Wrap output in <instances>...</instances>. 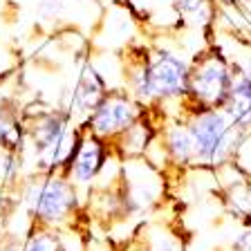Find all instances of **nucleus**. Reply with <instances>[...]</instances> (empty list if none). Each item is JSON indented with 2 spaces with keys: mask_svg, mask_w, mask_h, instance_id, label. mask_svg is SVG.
Returning <instances> with one entry per match:
<instances>
[{
  "mask_svg": "<svg viewBox=\"0 0 251 251\" xmlns=\"http://www.w3.org/2000/svg\"><path fill=\"white\" fill-rule=\"evenodd\" d=\"M188 70L191 61L173 50H141L128 56L126 90L148 110L171 101L184 103L188 94Z\"/></svg>",
  "mask_w": 251,
  "mask_h": 251,
  "instance_id": "obj_1",
  "label": "nucleus"
},
{
  "mask_svg": "<svg viewBox=\"0 0 251 251\" xmlns=\"http://www.w3.org/2000/svg\"><path fill=\"white\" fill-rule=\"evenodd\" d=\"M179 117L184 119L191 132V139H193L195 166L215 171V168L233 164V157L238 155L247 135H242L231 124L225 110L184 105L179 110Z\"/></svg>",
  "mask_w": 251,
  "mask_h": 251,
  "instance_id": "obj_2",
  "label": "nucleus"
},
{
  "mask_svg": "<svg viewBox=\"0 0 251 251\" xmlns=\"http://www.w3.org/2000/svg\"><path fill=\"white\" fill-rule=\"evenodd\" d=\"M21 202L25 204L31 222L52 229L70 225L81 209L76 186L61 173H36L25 179L21 186Z\"/></svg>",
  "mask_w": 251,
  "mask_h": 251,
  "instance_id": "obj_3",
  "label": "nucleus"
},
{
  "mask_svg": "<svg viewBox=\"0 0 251 251\" xmlns=\"http://www.w3.org/2000/svg\"><path fill=\"white\" fill-rule=\"evenodd\" d=\"M231 90V61L209 47L200 50L188 70V94L182 105L188 108H225Z\"/></svg>",
  "mask_w": 251,
  "mask_h": 251,
  "instance_id": "obj_4",
  "label": "nucleus"
},
{
  "mask_svg": "<svg viewBox=\"0 0 251 251\" xmlns=\"http://www.w3.org/2000/svg\"><path fill=\"white\" fill-rule=\"evenodd\" d=\"M27 128V146L34 152L36 173H52L54 157L63 137L72 128V112L68 108H45L36 115H23Z\"/></svg>",
  "mask_w": 251,
  "mask_h": 251,
  "instance_id": "obj_5",
  "label": "nucleus"
},
{
  "mask_svg": "<svg viewBox=\"0 0 251 251\" xmlns=\"http://www.w3.org/2000/svg\"><path fill=\"white\" fill-rule=\"evenodd\" d=\"M146 110L148 108L132 99L126 88L110 90L108 97L88 115L83 126L99 139L112 144L117 137H121L130 126H135L146 115Z\"/></svg>",
  "mask_w": 251,
  "mask_h": 251,
  "instance_id": "obj_6",
  "label": "nucleus"
},
{
  "mask_svg": "<svg viewBox=\"0 0 251 251\" xmlns=\"http://www.w3.org/2000/svg\"><path fill=\"white\" fill-rule=\"evenodd\" d=\"M85 128V126H83ZM112 157V148H110L108 141L99 139L97 135L85 128L83 139H81V146H78L76 155H74L72 164L68 168V179L76 186V191H90L94 186V182L99 179L101 171L105 168V164L110 162Z\"/></svg>",
  "mask_w": 251,
  "mask_h": 251,
  "instance_id": "obj_7",
  "label": "nucleus"
},
{
  "mask_svg": "<svg viewBox=\"0 0 251 251\" xmlns=\"http://www.w3.org/2000/svg\"><path fill=\"white\" fill-rule=\"evenodd\" d=\"M108 92L110 90H108V83H105L103 74L88 61L83 68H81L78 81H76V85H74L72 94H70L68 110L72 112V117H81V124H83L90 112L108 97Z\"/></svg>",
  "mask_w": 251,
  "mask_h": 251,
  "instance_id": "obj_8",
  "label": "nucleus"
},
{
  "mask_svg": "<svg viewBox=\"0 0 251 251\" xmlns=\"http://www.w3.org/2000/svg\"><path fill=\"white\" fill-rule=\"evenodd\" d=\"M157 139L162 141L159 146L164 148L168 164H173L175 168L184 171L188 166H195V152H193V139L188 132L186 124L182 117L166 121L157 132Z\"/></svg>",
  "mask_w": 251,
  "mask_h": 251,
  "instance_id": "obj_9",
  "label": "nucleus"
},
{
  "mask_svg": "<svg viewBox=\"0 0 251 251\" xmlns=\"http://www.w3.org/2000/svg\"><path fill=\"white\" fill-rule=\"evenodd\" d=\"M179 21L193 27H209L215 18V0H173Z\"/></svg>",
  "mask_w": 251,
  "mask_h": 251,
  "instance_id": "obj_10",
  "label": "nucleus"
},
{
  "mask_svg": "<svg viewBox=\"0 0 251 251\" xmlns=\"http://www.w3.org/2000/svg\"><path fill=\"white\" fill-rule=\"evenodd\" d=\"M23 251H65V245L58 235V229L31 222L29 233L23 240Z\"/></svg>",
  "mask_w": 251,
  "mask_h": 251,
  "instance_id": "obj_11",
  "label": "nucleus"
},
{
  "mask_svg": "<svg viewBox=\"0 0 251 251\" xmlns=\"http://www.w3.org/2000/svg\"><path fill=\"white\" fill-rule=\"evenodd\" d=\"M229 251H251V226H247L240 233L233 235V240H231V245H229Z\"/></svg>",
  "mask_w": 251,
  "mask_h": 251,
  "instance_id": "obj_12",
  "label": "nucleus"
},
{
  "mask_svg": "<svg viewBox=\"0 0 251 251\" xmlns=\"http://www.w3.org/2000/svg\"><path fill=\"white\" fill-rule=\"evenodd\" d=\"M0 251H23V240L16 233H0Z\"/></svg>",
  "mask_w": 251,
  "mask_h": 251,
  "instance_id": "obj_13",
  "label": "nucleus"
},
{
  "mask_svg": "<svg viewBox=\"0 0 251 251\" xmlns=\"http://www.w3.org/2000/svg\"><path fill=\"white\" fill-rule=\"evenodd\" d=\"M135 251H148V249H146V247H139V249H135Z\"/></svg>",
  "mask_w": 251,
  "mask_h": 251,
  "instance_id": "obj_14",
  "label": "nucleus"
}]
</instances>
